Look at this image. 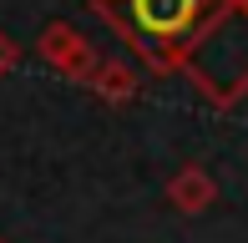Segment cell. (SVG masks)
I'll use <instances>...</instances> for the list:
<instances>
[{"label": "cell", "instance_id": "obj_4", "mask_svg": "<svg viewBox=\"0 0 248 243\" xmlns=\"http://www.w3.org/2000/svg\"><path fill=\"white\" fill-rule=\"evenodd\" d=\"M162 193H167V203L183 218H198V213H208V208L218 203V182H213V172L202 167V162H183V167L167 178Z\"/></svg>", "mask_w": 248, "mask_h": 243}, {"label": "cell", "instance_id": "obj_5", "mask_svg": "<svg viewBox=\"0 0 248 243\" xmlns=\"http://www.w3.org/2000/svg\"><path fill=\"white\" fill-rule=\"evenodd\" d=\"M86 91L101 96L107 106H127V102L142 96V76H137V66H127L122 56H101L96 71H92V81H86Z\"/></svg>", "mask_w": 248, "mask_h": 243}, {"label": "cell", "instance_id": "obj_7", "mask_svg": "<svg viewBox=\"0 0 248 243\" xmlns=\"http://www.w3.org/2000/svg\"><path fill=\"white\" fill-rule=\"evenodd\" d=\"M233 5H238V10H243V15H248V0H233Z\"/></svg>", "mask_w": 248, "mask_h": 243}, {"label": "cell", "instance_id": "obj_6", "mask_svg": "<svg viewBox=\"0 0 248 243\" xmlns=\"http://www.w3.org/2000/svg\"><path fill=\"white\" fill-rule=\"evenodd\" d=\"M20 61H26V51H20V41L0 30V76H10V71L20 66Z\"/></svg>", "mask_w": 248, "mask_h": 243}, {"label": "cell", "instance_id": "obj_2", "mask_svg": "<svg viewBox=\"0 0 248 243\" xmlns=\"http://www.w3.org/2000/svg\"><path fill=\"white\" fill-rule=\"evenodd\" d=\"M183 76L193 81V91L208 106L228 112L248 96V15L238 5H228L208 30L193 41L183 61Z\"/></svg>", "mask_w": 248, "mask_h": 243}, {"label": "cell", "instance_id": "obj_3", "mask_svg": "<svg viewBox=\"0 0 248 243\" xmlns=\"http://www.w3.org/2000/svg\"><path fill=\"white\" fill-rule=\"evenodd\" d=\"M36 56L41 66H51L61 81H92V71H96V46L81 36V30L71 26V20H51V26H41V36H36Z\"/></svg>", "mask_w": 248, "mask_h": 243}, {"label": "cell", "instance_id": "obj_1", "mask_svg": "<svg viewBox=\"0 0 248 243\" xmlns=\"http://www.w3.org/2000/svg\"><path fill=\"white\" fill-rule=\"evenodd\" d=\"M233 0H92V15L127 41L147 71H183L187 51Z\"/></svg>", "mask_w": 248, "mask_h": 243}]
</instances>
